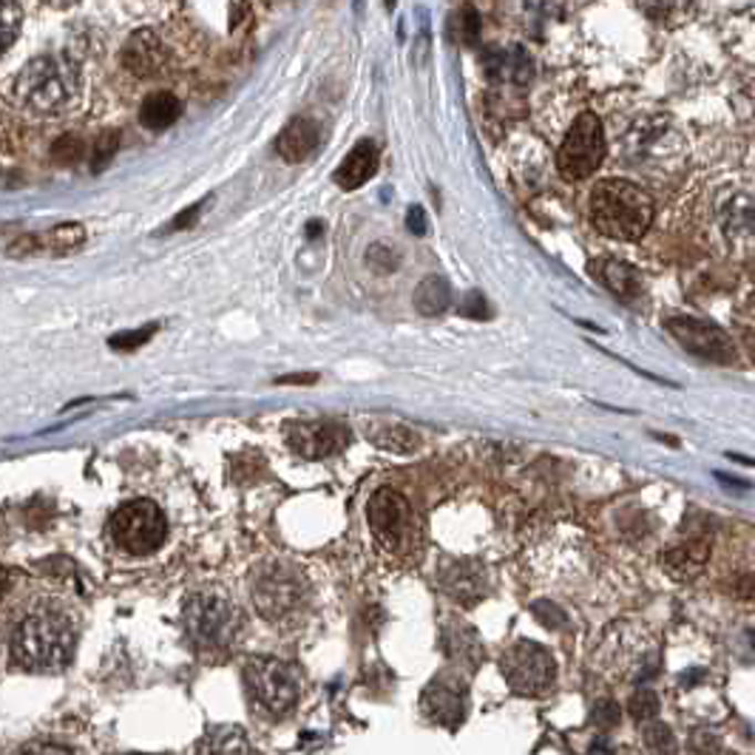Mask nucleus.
<instances>
[{
    "mask_svg": "<svg viewBox=\"0 0 755 755\" xmlns=\"http://www.w3.org/2000/svg\"><path fill=\"white\" fill-rule=\"evenodd\" d=\"M40 239H43V248L49 245V248H54L58 254H63V250H77L85 241V228L77 225V221H63V225L52 228L46 236H40Z\"/></svg>",
    "mask_w": 755,
    "mask_h": 755,
    "instance_id": "26",
    "label": "nucleus"
},
{
    "mask_svg": "<svg viewBox=\"0 0 755 755\" xmlns=\"http://www.w3.org/2000/svg\"><path fill=\"white\" fill-rule=\"evenodd\" d=\"M7 591H9V571L0 566V599L7 597Z\"/></svg>",
    "mask_w": 755,
    "mask_h": 755,
    "instance_id": "44",
    "label": "nucleus"
},
{
    "mask_svg": "<svg viewBox=\"0 0 755 755\" xmlns=\"http://www.w3.org/2000/svg\"><path fill=\"white\" fill-rule=\"evenodd\" d=\"M183 628L199 651H225L241 631V613L225 593L199 591L185 602Z\"/></svg>",
    "mask_w": 755,
    "mask_h": 755,
    "instance_id": "5",
    "label": "nucleus"
},
{
    "mask_svg": "<svg viewBox=\"0 0 755 755\" xmlns=\"http://www.w3.org/2000/svg\"><path fill=\"white\" fill-rule=\"evenodd\" d=\"M254 606L268 622H285L304 602V582L293 568L265 566L254 577Z\"/></svg>",
    "mask_w": 755,
    "mask_h": 755,
    "instance_id": "9",
    "label": "nucleus"
},
{
    "mask_svg": "<svg viewBox=\"0 0 755 755\" xmlns=\"http://www.w3.org/2000/svg\"><path fill=\"white\" fill-rule=\"evenodd\" d=\"M77 645V628L60 608L43 606L20 619L12 633V662L23 671L49 673L63 668Z\"/></svg>",
    "mask_w": 755,
    "mask_h": 755,
    "instance_id": "1",
    "label": "nucleus"
},
{
    "mask_svg": "<svg viewBox=\"0 0 755 755\" xmlns=\"http://www.w3.org/2000/svg\"><path fill=\"white\" fill-rule=\"evenodd\" d=\"M716 480L724 483V486H730V488H742V492H747V488H749L747 480H738V477H727V475H724V472H716Z\"/></svg>",
    "mask_w": 755,
    "mask_h": 755,
    "instance_id": "42",
    "label": "nucleus"
},
{
    "mask_svg": "<svg viewBox=\"0 0 755 755\" xmlns=\"http://www.w3.org/2000/svg\"><path fill=\"white\" fill-rule=\"evenodd\" d=\"M710 557V542L707 540H691L684 546L671 548L668 554H662L664 571L673 573L676 580H691L704 568Z\"/></svg>",
    "mask_w": 755,
    "mask_h": 755,
    "instance_id": "20",
    "label": "nucleus"
},
{
    "mask_svg": "<svg viewBox=\"0 0 755 755\" xmlns=\"http://www.w3.org/2000/svg\"><path fill=\"white\" fill-rule=\"evenodd\" d=\"M724 225L733 234H755V203L747 196H733L722 208Z\"/></svg>",
    "mask_w": 755,
    "mask_h": 755,
    "instance_id": "25",
    "label": "nucleus"
},
{
    "mask_svg": "<svg viewBox=\"0 0 755 755\" xmlns=\"http://www.w3.org/2000/svg\"><path fill=\"white\" fill-rule=\"evenodd\" d=\"M366 520H370L372 535L386 551H404L415 531V515L412 506L401 492L392 488H377L366 506Z\"/></svg>",
    "mask_w": 755,
    "mask_h": 755,
    "instance_id": "10",
    "label": "nucleus"
},
{
    "mask_svg": "<svg viewBox=\"0 0 755 755\" xmlns=\"http://www.w3.org/2000/svg\"><path fill=\"white\" fill-rule=\"evenodd\" d=\"M461 313L469 316V319H488V304L477 290L466 293V299L461 301Z\"/></svg>",
    "mask_w": 755,
    "mask_h": 755,
    "instance_id": "37",
    "label": "nucleus"
},
{
    "mask_svg": "<svg viewBox=\"0 0 755 755\" xmlns=\"http://www.w3.org/2000/svg\"><path fill=\"white\" fill-rule=\"evenodd\" d=\"M183 114V103L174 97L170 92H154L145 97V103L139 105V123L148 131H165L179 120Z\"/></svg>",
    "mask_w": 755,
    "mask_h": 755,
    "instance_id": "21",
    "label": "nucleus"
},
{
    "mask_svg": "<svg viewBox=\"0 0 755 755\" xmlns=\"http://www.w3.org/2000/svg\"><path fill=\"white\" fill-rule=\"evenodd\" d=\"M593 228L608 239L633 241L651 228L653 199L628 179H602L591 190Z\"/></svg>",
    "mask_w": 755,
    "mask_h": 755,
    "instance_id": "2",
    "label": "nucleus"
},
{
    "mask_svg": "<svg viewBox=\"0 0 755 755\" xmlns=\"http://www.w3.org/2000/svg\"><path fill=\"white\" fill-rule=\"evenodd\" d=\"M366 265H370L375 273H395L397 265H401V254H397L392 245H372L370 250H366Z\"/></svg>",
    "mask_w": 755,
    "mask_h": 755,
    "instance_id": "31",
    "label": "nucleus"
},
{
    "mask_svg": "<svg viewBox=\"0 0 755 755\" xmlns=\"http://www.w3.org/2000/svg\"><path fill=\"white\" fill-rule=\"evenodd\" d=\"M316 381H319V375H316V372H301V375H285V377H279V384H299V386L316 384Z\"/></svg>",
    "mask_w": 755,
    "mask_h": 755,
    "instance_id": "41",
    "label": "nucleus"
},
{
    "mask_svg": "<svg viewBox=\"0 0 755 755\" xmlns=\"http://www.w3.org/2000/svg\"><path fill=\"white\" fill-rule=\"evenodd\" d=\"M287 443L301 457L321 461V457L339 455L350 443V430L339 421H299L287 426Z\"/></svg>",
    "mask_w": 755,
    "mask_h": 755,
    "instance_id": "12",
    "label": "nucleus"
},
{
    "mask_svg": "<svg viewBox=\"0 0 755 755\" xmlns=\"http://www.w3.org/2000/svg\"><path fill=\"white\" fill-rule=\"evenodd\" d=\"M80 89L77 69L63 58H38L20 72L18 100L34 114H63Z\"/></svg>",
    "mask_w": 755,
    "mask_h": 755,
    "instance_id": "3",
    "label": "nucleus"
},
{
    "mask_svg": "<svg viewBox=\"0 0 755 755\" xmlns=\"http://www.w3.org/2000/svg\"><path fill=\"white\" fill-rule=\"evenodd\" d=\"M631 713L637 718H642V722H648V718H653L659 713V696L651 691V687H642V691L633 693L631 699Z\"/></svg>",
    "mask_w": 755,
    "mask_h": 755,
    "instance_id": "35",
    "label": "nucleus"
},
{
    "mask_svg": "<svg viewBox=\"0 0 755 755\" xmlns=\"http://www.w3.org/2000/svg\"><path fill=\"white\" fill-rule=\"evenodd\" d=\"M531 613L537 617V622H542V625L551 628V631H560V628L568 625L566 611H562L560 606H554L551 599H537L535 606H531Z\"/></svg>",
    "mask_w": 755,
    "mask_h": 755,
    "instance_id": "32",
    "label": "nucleus"
},
{
    "mask_svg": "<svg viewBox=\"0 0 755 755\" xmlns=\"http://www.w3.org/2000/svg\"><path fill=\"white\" fill-rule=\"evenodd\" d=\"M606 154L608 143L606 134H602V123H599L593 111H582L580 117L573 120L566 143L557 151V168H560L562 179L580 183V179H588V176L597 174Z\"/></svg>",
    "mask_w": 755,
    "mask_h": 755,
    "instance_id": "7",
    "label": "nucleus"
},
{
    "mask_svg": "<svg viewBox=\"0 0 755 755\" xmlns=\"http://www.w3.org/2000/svg\"><path fill=\"white\" fill-rule=\"evenodd\" d=\"M441 586L461 606H475L486 597V573L477 562H452L443 568Z\"/></svg>",
    "mask_w": 755,
    "mask_h": 755,
    "instance_id": "16",
    "label": "nucleus"
},
{
    "mask_svg": "<svg viewBox=\"0 0 755 755\" xmlns=\"http://www.w3.org/2000/svg\"><path fill=\"white\" fill-rule=\"evenodd\" d=\"M443 648H446V653H449L452 659H457V662L463 664H472V668H477L483 659L480 639H477V633L466 625H455L443 633Z\"/></svg>",
    "mask_w": 755,
    "mask_h": 755,
    "instance_id": "23",
    "label": "nucleus"
},
{
    "mask_svg": "<svg viewBox=\"0 0 755 755\" xmlns=\"http://www.w3.org/2000/svg\"><path fill=\"white\" fill-rule=\"evenodd\" d=\"M20 23H23V9L18 3H7L0 0V54L7 52L14 43L20 32Z\"/></svg>",
    "mask_w": 755,
    "mask_h": 755,
    "instance_id": "28",
    "label": "nucleus"
},
{
    "mask_svg": "<svg viewBox=\"0 0 755 755\" xmlns=\"http://www.w3.org/2000/svg\"><path fill=\"white\" fill-rule=\"evenodd\" d=\"M245 691L256 713L265 718H285L301 696V679L293 664L276 656H254L245 664Z\"/></svg>",
    "mask_w": 755,
    "mask_h": 755,
    "instance_id": "4",
    "label": "nucleus"
},
{
    "mask_svg": "<svg viewBox=\"0 0 755 755\" xmlns=\"http://www.w3.org/2000/svg\"><path fill=\"white\" fill-rule=\"evenodd\" d=\"M452 38L463 46H475L480 40V14L475 12V7H461L452 18Z\"/></svg>",
    "mask_w": 755,
    "mask_h": 755,
    "instance_id": "27",
    "label": "nucleus"
},
{
    "mask_svg": "<svg viewBox=\"0 0 755 755\" xmlns=\"http://www.w3.org/2000/svg\"><path fill=\"white\" fill-rule=\"evenodd\" d=\"M738 597H755V577H742L738 580Z\"/></svg>",
    "mask_w": 755,
    "mask_h": 755,
    "instance_id": "43",
    "label": "nucleus"
},
{
    "mask_svg": "<svg viewBox=\"0 0 755 755\" xmlns=\"http://www.w3.org/2000/svg\"><path fill=\"white\" fill-rule=\"evenodd\" d=\"M111 540L117 542L125 554L145 557L154 554L168 537V523H165L163 508L151 500H131L111 515Z\"/></svg>",
    "mask_w": 755,
    "mask_h": 755,
    "instance_id": "6",
    "label": "nucleus"
},
{
    "mask_svg": "<svg viewBox=\"0 0 755 755\" xmlns=\"http://www.w3.org/2000/svg\"><path fill=\"white\" fill-rule=\"evenodd\" d=\"M421 707L435 724L455 730L466 718V707H469L466 684L455 673H441V676L432 679V684L421 696Z\"/></svg>",
    "mask_w": 755,
    "mask_h": 755,
    "instance_id": "13",
    "label": "nucleus"
},
{
    "mask_svg": "<svg viewBox=\"0 0 755 755\" xmlns=\"http://www.w3.org/2000/svg\"><path fill=\"white\" fill-rule=\"evenodd\" d=\"M406 228L415 236H424L426 230H430V219H426V210L421 208V205H412V208L406 210Z\"/></svg>",
    "mask_w": 755,
    "mask_h": 755,
    "instance_id": "39",
    "label": "nucleus"
},
{
    "mask_svg": "<svg viewBox=\"0 0 755 755\" xmlns=\"http://www.w3.org/2000/svg\"><path fill=\"white\" fill-rule=\"evenodd\" d=\"M664 330L699 359L713 361V364H733L736 361V347L718 324L693 319V316H671L664 321Z\"/></svg>",
    "mask_w": 755,
    "mask_h": 755,
    "instance_id": "11",
    "label": "nucleus"
},
{
    "mask_svg": "<svg viewBox=\"0 0 755 755\" xmlns=\"http://www.w3.org/2000/svg\"><path fill=\"white\" fill-rule=\"evenodd\" d=\"M619 716H622V713H619V704L617 702H597V704H593L591 718H593V724H597L599 730L617 727Z\"/></svg>",
    "mask_w": 755,
    "mask_h": 755,
    "instance_id": "36",
    "label": "nucleus"
},
{
    "mask_svg": "<svg viewBox=\"0 0 755 755\" xmlns=\"http://www.w3.org/2000/svg\"><path fill=\"white\" fill-rule=\"evenodd\" d=\"M452 304V287L443 276H426L415 290V310L421 316H441Z\"/></svg>",
    "mask_w": 755,
    "mask_h": 755,
    "instance_id": "22",
    "label": "nucleus"
},
{
    "mask_svg": "<svg viewBox=\"0 0 755 755\" xmlns=\"http://www.w3.org/2000/svg\"><path fill=\"white\" fill-rule=\"evenodd\" d=\"M645 747L651 749L653 755H676L679 744H676V736H673V730L668 727V724H648L645 727Z\"/></svg>",
    "mask_w": 755,
    "mask_h": 755,
    "instance_id": "29",
    "label": "nucleus"
},
{
    "mask_svg": "<svg viewBox=\"0 0 755 755\" xmlns=\"http://www.w3.org/2000/svg\"><path fill=\"white\" fill-rule=\"evenodd\" d=\"M199 210H203V203H199V205H194V208H188V210H185V214H179V216H176V219L170 221V225H168V230H183V228H190V221H194L196 216H199Z\"/></svg>",
    "mask_w": 755,
    "mask_h": 755,
    "instance_id": "40",
    "label": "nucleus"
},
{
    "mask_svg": "<svg viewBox=\"0 0 755 755\" xmlns=\"http://www.w3.org/2000/svg\"><path fill=\"white\" fill-rule=\"evenodd\" d=\"M85 157V139L80 134H63L52 145V159L58 165H77Z\"/></svg>",
    "mask_w": 755,
    "mask_h": 755,
    "instance_id": "30",
    "label": "nucleus"
},
{
    "mask_svg": "<svg viewBox=\"0 0 755 755\" xmlns=\"http://www.w3.org/2000/svg\"><path fill=\"white\" fill-rule=\"evenodd\" d=\"M366 435H370V441L375 443L377 449L395 452V455H410V452L417 449V443H421L410 426H397V424L372 426V430H366Z\"/></svg>",
    "mask_w": 755,
    "mask_h": 755,
    "instance_id": "24",
    "label": "nucleus"
},
{
    "mask_svg": "<svg viewBox=\"0 0 755 755\" xmlns=\"http://www.w3.org/2000/svg\"><path fill=\"white\" fill-rule=\"evenodd\" d=\"M500 671L506 682L511 684V691L523 693V696H542L554 687L557 662L546 645L531 642V639H520L503 653Z\"/></svg>",
    "mask_w": 755,
    "mask_h": 755,
    "instance_id": "8",
    "label": "nucleus"
},
{
    "mask_svg": "<svg viewBox=\"0 0 755 755\" xmlns=\"http://www.w3.org/2000/svg\"><path fill=\"white\" fill-rule=\"evenodd\" d=\"M18 755H74V753L58 742H32L20 749Z\"/></svg>",
    "mask_w": 755,
    "mask_h": 755,
    "instance_id": "38",
    "label": "nucleus"
},
{
    "mask_svg": "<svg viewBox=\"0 0 755 755\" xmlns=\"http://www.w3.org/2000/svg\"><path fill=\"white\" fill-rule=\"evenodd\" d=\"M377 170V145L372 139H361L355 148L347 154V159L341 163V168L335 170V185L344 190H355L364 183H370Z\"/></svg>",
    "mask_w": 755,
    "mask_h": 755,
    "instance_id": "19",
    "label": "nucleus"
},
{
    "mask_svg": "<svg viewBox=\"0 0 755 755\" xmlns=\"http://www.w3.org/2000/svg\"><path fill=\"white\" fill-rule=\"evenodd\" d=\"M591 276L622 301H633L642 296V279H639L637 268L628 265V261L597 259L591 261Z\"/></svg>",
    "mask_w": 755,
    "mask_h": 755,
    "instance_id": "18",
    "label": "nucleus"
},
{
    "mask_svg": "<svg viewBox=\"0 0 755 755\" xmlns=\"http://www.w3.org/2000/svg\"><path fill=\"white\" fill-rule=\"evenodd\" d=\"M157 332V324H148V327H143V330H137V332H120V335H114V339H108V347L111 350H117V352H128V350H137V347H143L145 341L151 339Z\"/></svg>",
    "mask_w": 755,
    "mask_h": 755,
    "instance_id": "34",
    "label": "nucleus"
},
{
    "mask_svg": "<svg viewBox=\"0 0 755 755\" xmlns=\"http://www.w3.org/2000/svg\"><path fill=\"white\" fill-rule=\"evenodd\" d=\"M117 143H120L117 131H103V134L97 137V143H94V151H92V168L97 170V174L111 163L114 151H117Z\"/></svg>",
    "mask_w": 755,
    "mask_h": 755,
    "instance_id": "33",
    "label": "nucleus"
},
{
    "mask_svg": "<svg viewBox=\"0 0 755 755\" xmlns=\"http://www.w3.org/2000/svg\"><path fill=\"white\" fill-rule=\"evenodd\" d=\"M319 123L313 117H296L281 128L276 139V151L287 163H304L316 148H319Z\"/></svg>",
    "mask_w": 755,
    "mask_h": 755,
    "instance_id": "17",
    "label": "nucleus"
},
{
    "mask_svg": "<svg viewBox=\"0 0 755 755\" xmlns=\"http://www.w3.org/2000/svg\"><path fill=\"white\" fill-rule=\"evenodd\" d=\"M480 65L488 80L495 83H528L531 80V58L523 46H492L480 54Z\"/></svg>",
    "mask_w": 755,
    "mask_h": 755,
    "instance_id": "15",
    "label": "nucleus"
},
{
    "mask_svg": "<svg viewBox=\"0 0 755 755\" xmlns=\"http://www.w3.org/2000/svg\"><path fill=\"white\" fill-rule=\"evenodd\" d=\"M123 63L128 72H134L137 77H154L165 69L168 63V52H165L163 40L151 29H139L128 38L123 49Z\"/></svg>",
    "mask_w": 755,
    "mask_h": 755,
    "instance_id": "14",
    "label": "nucleus"
}]
</instances>
